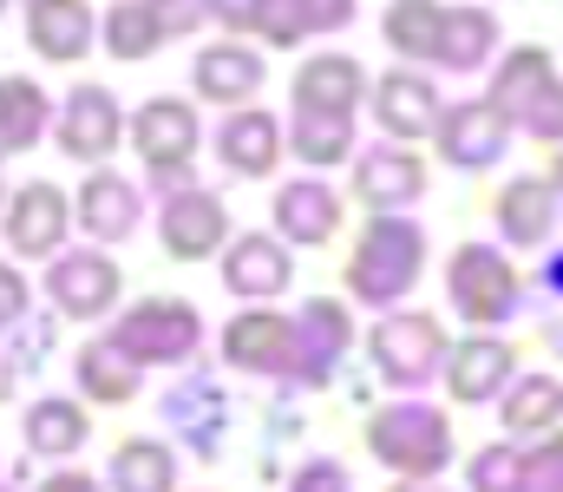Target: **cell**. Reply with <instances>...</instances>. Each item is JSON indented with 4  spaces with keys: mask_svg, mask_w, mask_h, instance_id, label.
<instances>
[{
    "mask_svg": "<svg viewBox=\"0 0 563 492\" xmlns=\"http://www.w3.org/2000/svg\"><path fill=\"white\" fill-rule=\"evenodd\" d=\"M139 184L132 177H119V171H92L86 184H79V197H73V223L92 237V243H125V237H139Z\"/></svg>",
    "mask_w": 563,
    "mask_h": 492,
    "instance_id": "5bb4252c",
    "label": "cell"
},
{
    "mask_svg": "<svg viewBox=\"0 0 563 492\" xmlns=\"http://www.w3.org/2000/svg\"><path fill=\"white\" fill-rule=\"evenodd\" d=\"M119 289H125V276H119V263H112L106 250H59L53 270H46V296H53V309L73 316V322L112 316V309H119Z\"/></svg>",
    "mask_w": 563,
    "mask_h": 492,
    "instance_id": "8fae6325",
    "label": "cell"
},
{
    "mask_svg": "<svg viewBox=\"0 0 563 492\" xmlns=\"http://www.w3.org/2000/svg\"><path fill=\"white\" fill-rule=\"evenodd\" d=\"M394 492H432V486H394Z\"/></svg>",
    "mask_w": 563,
    "mask_h": 492,
    "instance_id": "7dc6e473",
    "label": "cell"
},
{
    "mask_svg": "<svg viewBox=\"0 0 563 492\" xmlns=\"http://www.w3.org/2000/svg\"><path fill=\"white\" fill-rule=\"evenodd\" d=\"M426 270V230L413 217H374L347 256V296L367 303V309H387L400 303Z\"/></svg>",
    "mask_w": 563,
    "mask_h": 492,
    "instance_id": "6da1fadb",
    "label": "cell"
},
{
    "mask_svg": "<svg viewBox=\"0 0 563 492\" xmlns=\"http://www.w3.org/2000/svg\"><path fill=\"white\" fill-rule=\"evenodd\" d=\"M439 92L426 86L420 73H387V79H374V119H380V132L387 139H426L432 125H439Z\"/></svg>",
    "mask_w": 563,
    "mask_h": 492,
    "instance_id": "44dd1931",
    "label": "cell"
},
{
    "mask_svg": "<svg viewBox=\"0 0 563 492\" xmlns=\"http://www.w3.org/2000/svg\"><path fill=\"white\" fill-rule=\"evenodd\" d=\"M13 374H20V361H13V348H0V401L13 394Z\"/></svg>",
    "mask_w": 563,
    "mask_h": 492,
    "instance_id": "ee69618b",
    "label": "cell"
},
{
    "mask_svg": "<svg viewBox=\"0 0 563 492\" xmlns=\"http://www.w3.org/2000/svg\"><path fill=\"white\" fill-rule=\"evenodd\" d=\"M525 492H563V440H544L525 453Z\"/></svg>",
    "mask_w": 563,
    "mask_h": 492,
    "instance_id": "f35d334b",
    "label": "cell"
},
{
    "mask_svg": "<svg viewBox=\"0 0 563 492\" xmlns=\"http://www.w3.org/2000/svg\"><path fill=\"white\" fill-rule=\"evenodd\" d=\"M492 112L505 125H525L531 139H563V86L544 46H518L505 53L498 79H492Z\"/></svg>",
    "mask_w": 563,
    "mask_h": 492,
    "instance_id": "3957f363",
    "label": "cell"
},
{
    "mask_svg": "<svg viewBox=\"0 0 563 492\" xmlns=\"http://www.w3.org/2000/svg\"><path fill=\"white\" fill-rule=\"evenodd\" d=\"M53 139L73 164H106L125 139V112L112 99V86H73L53 112Z\"/></svg>",
    "mask_w": 563,
    "mask_h": 492,
    "instance_id": "9c48e42d",
    "label": "cell"
},
{
    "mask_svg": "<svg viewBox=\"0 0 563 492\" xmlns=\"http://www.w3.org/2000/svg\"><path fill=\"white\" fill-rule=\"evenodd\" d=\"M518 368V354L505 348V341H492V335H472V341H459L452 354H445V394L459 401V407H478V401H492V394H505V374Z\"/></svg>",
    "mask_w": 563,
    "mask_h": 492,
    "instance_id": "d6986e66",
    "label": "cell"
},
{
    "mask_svg": "<svg viewBox=\"0 0 563 492\" xmlns=\"http://www.w3.org/2000/svg\"><path fill=\"white\" fill-rule=\"evenodd\" d=\"M551 190H558V197H563V164H558V177H551Z\"/></svg>",
    "mask_w": 563,
    "mask_h": 492,
    "instance_id": "f6af8a7d",
    "label": "cell"
},
{
    "mask_svg": "<svg viewBox=\"0 0 563 492\" xmlns=\"http://www.w3.org/2000/svg\"><path fill=\"white\" fill-rule=\"evenodd\" d=\"M263 79H269V59L256 46H243V40H217V46H203L190 59V86L210 106H243V99L263 92Z\"/></svg>",
    "mask_w": 563,
    "mask_h": 492,
    "instance_id": "9a60e30c",
    "label": "cell"
},
{
    "mask_svg": "<svg viewBox=\"0 0 563 492\" xmlns=\"http://www.w3.org/2000/svg\"><path fill=\"white\" fill-rule=\"evenodd\" d=\"M46 125H53V99H46L33 79L7 73V79H0V158L33 152V145L46 139Z\"/></svg>",
    "mask_w": 563,
    "mask_h": 492,
    "instance_id": "4316f807",
    "label": "cell"
},
{
    "mask_svg": "<svg viewBox=\"0 0 563 492\" xmlns=\"http://www.w3.org/2000/svg\"><path fill=\"white\" fill-rule=\"evenodd\" d=\"M132 145H139V158L151 164L157 184L184 190V164L197 158V112H190V99H170V92L144 99L139 119H132Z\"/></svg>",
    "mask_w": 563,
    "mask_h": 492,
    "instance_id": "ba28073f",
    "label": "cell"
},
{
    "mask_svg": "<svg viewBox=\"0 0 563 492\" xmlns=\"http://www.w3.org/2000/svg\"><path fill=\"white\" fill-rule=\"evenodd\" d=\"M106 480H112V492H177V453L164 440H151V434L119 440Z\"/></svg>",
    "mask_w": 563,
    "mask_h": 492,
    "instance_id": "f546056e",
    "label": "cell"
},
{
    "mask_svg": "<svg viewBox=\"0 0 563 492\" xmlns=\"http://www.w3.org/2000/svg\"><path fill=\"white\" fill-rule=\"evenodd\" d=\"M86 434H92V420H86V407L66 401V394L33 401L26 420H20V440H26V453H40V460H73V453L86 447Z\"/></svg>",
    "mask_w": 563,
    "mask_h": 492,
    "instance_id": "d4e9b609",
    "label": "cell"
},
{
    "mask_svg": "<svg viewBox=\"0 0 563 492\" xmlns=\"http://www.w3.org/2000/svg\"><path fill=\"white\" fill-rule=\"evenodd\" d=\"M295 158L301 164H341L354 145V119H334V112H295Z\"/></svg>",
    "mask_w": 563,
    "mask_h": 492,
    "instance_id": "d590c367",
    "label": "cell"
},
{
    "mask_svg": "<svg viewBox=\"0 0 563 492\" xmlns=\"http://www.w3.org/2000/svg\"><path fill=\"white\" fill-rule=\"evenodd\" d=\"M0 492H7V486H0Z\"/></svg>",
    "mask_w": 563,
    "mask_h": 492,
    "instance_id": "681fc988",
    "label": "cell"
},
{
    "mask_svg": "<svg viewBox=\"0 0 563 492\" xmlns=\"http://www.w3.org/2000/svg\"><path fill=\"white\" fill-rule=\"evenodd\" d=\"M367 354H374L387 387H420V381H432V368L445 361V328L432 316H420V309L380 316L374 335H367Z\"/></svg>",
    "mask_w": 563,
    "mask_h": 492,
    "instance_id": "5b68a950",
    "label": "cell"
},
{
    "mask_svg": "<svg viewBox=\"0 0 563 492\" xmlns=\"http://www.w3.org/2000/svg\"><path fill=\"white\" fill-rule=\"evenodd\" d=\"M217 158L230 164L236 177H269V171H276V158H282L276 112H263V106L230 112V119H223V132H217Z\"/></svg>",
    "mask_w": 563,
    "mask_h": 492,
    "instance_id": "603a6c76",
    "label": "cell"
},
{
    "mask_svg": "<svg viewBox=\"0 0 563 492\" xmlns=\"http://www.w3.org/2000/svg\"><path fill=\"white\" fill-rule=\"evenodd\" d=\"M112 341L151 368V361H190L203 341V316L177 296H144L139 309H125V322H112Z\"/></svg>",
    "mask_w": 563,
    "mask_h": 492,
    "instance_id": "277c9868",
    "label": "cell"
},
{
    "mask_svg": "<svg viewBox=\"0 0 563 492\" xmlns=\"http://www.w3.org/2000/svg\"><path fill=\"white\" fill-rule=\"evenodd\" d=\"M40 492H99V486H92L86 473H53V480H46Z\"/></svg>",
    "mask_w": 563,
    "mask_h": 492,
    "instance_id": "7bdbcfd3",
    "label": "cell"
},
{
    "mask_svg": "<svg viewBox=\"0 0 563 492\" xmlns=\"http://www.w3.org/2000/svg\"><path fill=\"white\" fill-rule=\"evenodd\" d=\"M223 289L243 296V303H269L288 289V250L282 237H263V230H243L223 256Z\"/></svg>",
    "mask_w": 563,
    "mask_h": 492,
    "instance_id": "ffe728a7",
    "label": "cell"
},
{
    "mask_svg": "<svg viewBox=\"0 0 563 492\" xmlns=\"http://www.w3.org/2000/svg\"><path fill=\"white\" fill-rule=\"evenodd\" d=\"M354 197L380 217H394L400 204H420L426 197V164L407 145H374L367 158L354 164Z\"/></svg>",
    "mask_w": 563,
    "mask_h": 492,
    "instance_id": "e0dca14e",
    "label": "cell"
},
{
    "mask_svg": "<svg viewBox=\"0 0 563 492\" xmlns=\"http://www.w3.org/2000/svg\"><path fill=\"white\" fill-rule=\"evenodd\" d=\"M0 230H7V250L13 256H59L66 250V230H73V197L53 184V177H33L20 190H7V210H0Z\"/></svg>",
    "mask_w": 563,
    "mask_h": 492,
    "instance_id": "8992f818",
    "label": "cell"
},
{
    "mask_svg": "<svg viewBox=\"0 0 563 492\" xmlns=\"http://www.w3.org/2000/svg\"><path fill=\"white\" fill-rule=\"evenodd\" d=\"M164 414L184 427V440H190L203 460L217 453V434H223V394H217L210 381H184V387L164 401Z\"/></svg>",
    "mask_w": 563,
    "mask_h": 492,
    "instance_id": "1f68e13d",
    "label": "cell"
},
{
    "mask_svg": "<svg viewBox=\"0 0 563 492\" xmlns=\"http://www.w3.org/2000/svg\"><path fill=\"white\" fill-rule=\"evenodd\" d=\"M432 139H439L445 164H459V171H485V164L505 158L511 125L492 112V99H459V106H445V112H439Z\"/></svg>",
    "mask_w": 563,
    "mask_h": 492,
    "instance_id": "4fadbf2b",
    "label": "cell"
},
{
    "mask_svg": "<svg viewBox=\"0 0 563 492\" xmlns=\"http://www.w3.org/2000/svg\"><path fill=\"white\" fill-rule=\"evenodd\" d=\"M288 492H347V473H341V460H308V467H295Z\"/></svg>",
    "mask_w": 563,
    "mask_h": 492,
    "instance_id": "ab89813d",
    "label": "cell"
},
{
    "mask_svg": "<svg viewBox=\"0 0 563 492\" xmlns=\"http://www.w3.org/2000/svg\"><path fill=\"white\" fill-rule=\"evenodd\" d=\"M445 289H452V309H459L465 322H505L511 303H518V276H511L505 250H492V243H465V250H452Z\"/></svg>",
    "mask_w": 563,
    "mask_h": 492,
    "instance_id": "30bf717a",
    "label": "cell"
},
{
    "mask_svg": "<svg viewBox=\"0 0 563 492\" xmlns=\"http://www.w3.org/2000/svg\"><path fill=\"white\" fill-rule=\"evenodd\" d=\"M20 316H26V276L0 263V328H13Z\"/></svg>",
    "mask_w": 563,
    "mask_h": 492,
    "instance_id": "b9f144b4",
    "label": "cell"
},
{
    "mask_svg": "<svg viewBox=\"0 0 563 492\" xmlns=\"http://www.w3.org/2000/svg\"><path fill=\"white\" fill-rule=\"evenodd\" d=\"M92 33H99L92 0H33V7H26V46H33L46 66H73V59H86Z\"/></svg>",
    "mask_w": 563,
    "mask_h": 492,
    "instance_id": "2e32d148",
    "label": "cell"
},
{
    "mask_svg": "<svg viewBox=\"0 0 563 492\" xmlns=\"http://www.w3.org/2000/svg\"><path fill=\"white\" fill-rule=\"evenodd\" d=\"M276 230L288 243H328L334 230H341V197L321 184V177H295V184H282L276 190Z\"/></svg>",
    "mask_w": 563,
    "mask_h": 492,
    "instance_id": "cb8c5ba5",
    "label": "cell"
},
{
    "mask_svg": "<svg viewBox=\"0 0 563 492\" xmlns=\"http://www.w3.org/2000/svg\"><path fill=\"white\" fill-rule=\"evenodd\" d=\"M551 217H558V190H551V177H511L505 190H498V230H505V243H544L551 237Z\"/></svg>",
    "mask_w": 563,
    "mask_h": 492,
    "instance_id": "83f0119b",
    "label": "cell"
},
{
    "mask_svg": "<svg viewBox=\"0 0 563 492\" xmlns=\"http://www.w3.org/2000/svg\"><path fill=\"white\" fill-rule=\"evenodd\" d=\"M558 414H563L558 374H518L505 387V427L511 434H544V427H558Z\"/></svg>",
    "mask_w": 563,
    "mask_h": 492,
    "instance_id": "d6a6232c",
    "label": "cell"
},
{
    "mask_svg": "<svg viewBox=\"0 0 563 492\" xmlns=\"http://www.w3.org/2000/svg\"><path fill=\"white\" fill-rule=\"evenodd\" d=\"M144 7H151V20H157L164 40H184L190 26L210 20V0H144Z\"/></svg>",
    "mask_w": 563,
    "mask_h": 492,
    "instance_id": "74e56055",
    "label": "cell"
},
{
    "mask_svg": "<svg viewBox=\"0 0 563 492\" xmlns=\"http://www.w3.org/2000/svg\"><path fill=\"white\" fill-rule=\"evenodd\" d=\"M73 381H79V394H86V401H99V407H125V401L139 394V361H132L112 335H99V341H86V348H79Z\"/></svg>",
    "mask_w": 563,
    "mask_h": 492,
    "instance_id": "484cf974",
    "label": "cell"
},
{
    "mask_svg": "<svg viewBox=\"0 0 563 492\" xmlns=\"http://www.w3.org/2000/svg\"><path fill=\"white\" fill-rule=\"evenodd\" d=\"M347 20H354V0H263L256 33H263L269 46H295V40L334 33V26H347Z\"/></svg>",
    "mask_w": 563,
    "mask_h": 492,
    "instance_id": "f1b7e54d",
    "label": "cell"
},
{
    "mask_svg": "<svg viewBox=\"0 0 563 492\" xmlns=\"http://www.w3.org/2000/svg\"><path fill=\"white\" fill-rule=\"evenodd\" d=\"M157 237H164V250L177 256V263H203V256H217L223 243H230V210H223V197L217 190H170L164 197V217H157Z\"/></svg>",
    "mask_w": 563,
    "mask_h": 492,
    "instance_id": "7c38bea8",
    "label": "cell"
},
{
    "mask_svg": "<svg viewBox=\"0 0 563 492\" xmlns=\"http://www.w3.org/2000/svg\"><path fill=\"white\" fill-rule=\"evenodd\" d=\"M347 341H354V328H347V303H334V296H308L301 316H288V374H295L301 387H328L334 368H341V354H347Z\"/></svg>",
    "mask_w": 563,
    "mask_h": 492,
    "instance_id": "52a82bcc",
    "label": "cell"
},
{
    "mask_svg": "<svg viewBox=\"0 0 563 492\" xmlns=\"http://www.w3.org/2000/svg\"><path fill=\"white\" fill-rule=\"evenodd\" d=\"M0 210H7V177H0Z\"/></svg>",
    "mask_w": 563,
    "mask_h": 492,
    "instance_id": "bcb514c9",
    "label": "cell"
},
{
    "mask_svg": "<svg viewBox=\"0 0 563 492\" xmlns=\"http://www.w3.org/2000/svg\"><path fill=\"white\" fill-rule=\"evenodd\" d=\"M26 7H33V0H26Z\"/></svg>",
    "mask_w": 563,
    "mask_h": 492,
    "instance_id": "c3c4849f",
    "label": "cell"
},
{
    "mask_svg": "<svg viewBox=\"0 0 563 492\" xmlns=\"http://www.w3.org/2000/svg\"><path fill=\"white\" fill-rule=\"evenodd\" d=\"M361 92H367V73H361L354 53H314V59H301V73H295V112L354 119Z\"/></svg>",
    "mask_w": 563,
    "mask_h": 492,
    "instance_id": "ac0fdd59",
    "label": "cell"
},
{
    "mask_svg": "<svg viewBox=\"0 0 563 492\" xmlns=\"http://www.w3.org/2000/svg\"><path fill=\"white\" fill-rule=\"evenodd\" d=\"M439 20H445V7H432V0H394L380 33L400 59H432L439 53Z\"/></svg>",
    "mask_w": 563,
    "mask_h": 492,
    "instance_id": "836d02e7",
    "label": "cell"
},
{
    "mask_svg": "<svg viewBox=\"0 0 563 492\" xmlns=\"http://www.w3.org/2000/svg\"><path fill=\"white\" fill-rule=\"evenodd\" d=\"M210 20H223L230 33H256V20H263V0H210Z\"/></svg>",
    "mask_w": 563,
    "mask_h": 492,
    "instance_id": "60d3db41",
    "label": "cell"
},
{
    "mask_svg": "<svg viewBox=\"0 0 563 492\" xmlns=\"http://www.w3.org/2000/svg\"><path fill=\"white\" fill-rule=\"evenodd\" d=\"M223 361L243 374H288V316L276 309H243L223 328Z\"/></svg>",
    "mask_w": 563,
    "mask_h": 492,
    "instance_id": "7402d4cb",
    "label": "cell"
},
{
    "mask_svg": "<svg viewBox=\"0 0 563 492\" xmlns=\"http://www.w3.org/2000/svg\"><path fill=\"white\" fill-rule=\"evenodd\" d=\"M99 33H106L112 59H125V66H139V59H151V53L164 46V33H157V20H151V7H144V0H112Z\"/></svg>",
    "mask_w": 563,
    "mask_h": 492,
    "instance_id": "e575fe53",
    "label": "cell"
},
{
    "mask_svg": "<svg viewBox=\"0 0 563 492\" xmlns=\"http://www.w3.org/2000/svg\"><path fill=\"white\" fill-rule=\"evenodd\" d=\"M367 453H374L387 473H400V480H432V473H445V460H452V427H445L439 407L400 401V407H380V414L367 420Z\"/></svg>",
    "mask_w": 563,
    "mask_h": 492,
    "instance_id": "7a4b0ae2",
    "label": "cell"
},
{
    "mask_svg": "<svg viewBox=\"0 0 563 492\" xmlns=\"http://www.w3.org/2000/svg\"><path fill=\"white\" fill-rule=\"evenodd\" d=\"M492 46H498V20H492L485 7H452V13L439 20V53H432V66L472 73V66L492 59Z\"/></svg>",
    "mask_w": 563,
    "mask_h": 492,
    "instance_id": "4dcf8cb0",
    "label": "cell"
},
{
    "mask_svg": "<svg viewBox=\"0 0 563 492\" xmlns=\"http://www.w3.org/2000/svg\"><path fill=\"white\" fill-rule=\"evenodd\" d=\"M465 480H472V492H525V460L511 447H485V453H472Z\"/></svg>",
    "mask_w": 563,
    "mask_h": 492,
    "instance_id": "8d00e7d4",
    "label": "cell"
}]
</instances>
